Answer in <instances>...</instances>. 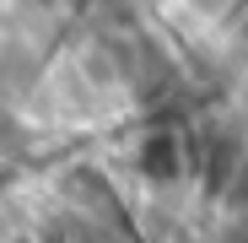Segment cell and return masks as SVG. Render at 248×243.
I'll use <instances>...</instances> for the list:
<instances>
[{"mask_svg":"<svg viewBox=\"0 0 248 243\" xmlns=\"http://www.w3.org/2000/svg\"><path fill=\"white\" fill-rule=\"evenodd\" d=\"M135 162H140V173L151 178V184H173L178 178V135H168V130H156V135H146L140 141V151H135Z\"/></svg>","mask_w":248,"mask_h":243,"instance_id":"1","label":"cell"}]
</instances>
